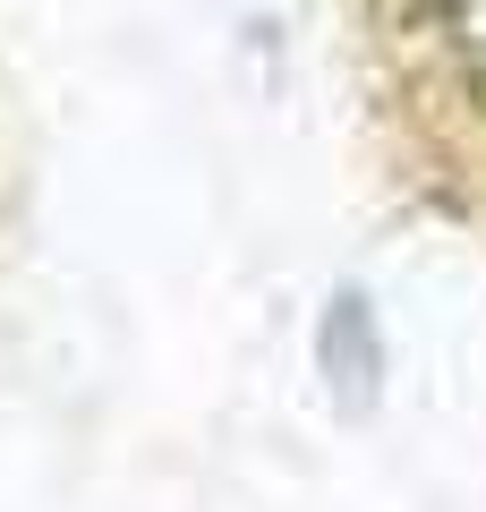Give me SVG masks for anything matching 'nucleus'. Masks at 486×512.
I'll return each instance as SVG.
<instances>
[{
	"label": "nucleus",
	"mask_w": 486,
	"mask_h": 512,
	"mask_svg": "<svg viewBox=\"0 0 486 512\" xmlns=\"http://www.w3.org/2000/svg\"><path fill=\"white\" fill-rule=\"evenodd\" d=\"M427 52L444 60L452 94L486 111V0H427Z\"/></svg>",
	"instance_id": "f257e3e1"
}]
</instances>
